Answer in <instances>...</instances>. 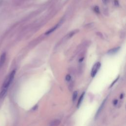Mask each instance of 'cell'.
Here are the masks:
<instances>
[{
	"label": "cell",
	"instance_id": "5b68a950",
	"mask_svg": "<svg viewBox=\"0 0 126 126\" xmlns=\"http://www.w3.org/2000/svg\"><path fill=\"white\" fill-rule=\"evenodd\" d=\"M119 49H120V47H117L115 48H113V49H112L108 51V52L107 53H108V54H114L117 53L119 51Z\"/></svg>",
	"mask_w": 126,
	"mask_h": 126
},
{
	"label": "cell",
	"instance_id": "ba28073f",
	"mask_svg": "<svg viewBox=\"0 0 126 126\" xmlns=\"http://www.w3.org/2000/svg\"><path fill=\"white\" fill-rule=\"evenodd\" d=\"M77 95H78V93H77V91H75L73 93V95H72V100H73V101H74L76 100V99L77 98Z\"/></svg>",
	"mask_w": 126,
	"mask_h": 126
},
{
	"label": "cell",
	"instance_id": "6da1fadb",
	"mask_svg": "<svg viewBox=\"0 0 126 126\" xmlns=\"http://www.w3.org/2000/svg\"><path fill=\"white\" fill-rule=\"evenodd\" d=\"M15 72H16L15 69H14L13 70H12V72L10 73V74H9V75L6 77V78L4 80L3 85L2 86V89L0 93V98H2L5 96L9 85H10V84L11 83V82H12L14 79Z\"/></svg>",
	"mask_w": 126,
	"mask_h": 126
},
{
	"label": "cell",
	"instance_id": "52a82bcc",
	"mask_svg": "<svg viewBox=\"0 0 126 126\" xmlns=\"http://www.w3.org/2000/svg\"><path fill=\"white\" fill-rule=\"evenodd\" d=\"M58 26V25H56L54 27H53L52 29H51L50 30H49V31H48L47 32H46L45 34L46 35H48V34H50V33H51L52 32H53L55 30H56V29L57 28Z\"/></svg>",
	"mask_w": 126,
	"mask_h": 126
},
{
	"label": "cell",
	"instance_id": "8992f818",
	"mask_svg": "<svg viewBox=\"0 0 126 126\" xmlns=\"http://www.w3.org/2000/svg\"><path fill=\"white\" fill-rule=\"evenodd\" d=\"M84 94H85V92H83V93L81 95V96H80V97H79V100H78V103H77V107H78L80 106V104L81 103V102H82V100H83V99Z\"/></svg>",
	"mask_w": 126,
	"mask_h": 126
},
{
	"label": "cell",
	"instance_id": "4fadbf2b",
	"mask_svg": "<svg viewBox=\"0 0 126 126\" xmlns=\"http://www.w3.org/2000/svg\"><path fill=\"white\" fill-rule=\"evenodd\" d=\"M102 0L103 2L104 3H105V4H106L107 2V1H108V0Z\"/></svg>",
	"mask_w": 126,
	"mask_h": 126
},
{
	"label": "cell",
	"instance_id": "7c38bea8",
	"mask_svg": "<svg viewBox=\"0 0 126 126\" xmlns=\"http://www.w3.org/2000/svg\"><path fill=\"white\" fill-rule=\"evenodd\" d=\"M118 78H119V77H118V78H117V79H116V80H115V81H114L113 82V83H112V85H111L110 87H112V86H113V85H114V84L115 83V82H116L117 81V80L118 79Z\"/></svg>",
	"mask_w": 126,
	"mask_h": 126
},
{
	"label": "cell",
	"instance_id": "9a60e30c",
	"mask_svg": "<svg viewBox=\"0 0 126 126\" xmlns=\"http://www.w3.org/2000/svg\"><path fill=\"white\" fill-rule=\"evenodd\" d=\"M123 96H124V94H121V96H120V98L122 99L123 98Z\"/></svg>",
	"mask_w": 126,
	"mask_h": 126
},
{
	"label": "cell",
	"instance_id": "5bb4252c",
	"mask_svg": "<svg viewBox=\"0 0 126 126\" xmlns=\"http://www.w3.org/2000/svg\"><path fill=\"white\" fill-rule=\"evenodd\" d=\"M83 59H84V58H81V59L79 60V62H81L82 61H83Z\"/></svg>",
	"mask_w": 126,
	"mask_h": 126
},
{
	"label": "cell",
	"instance_id": "277c9868",
	"mask_svg": "<svg viewBox=\"0 0 126 126\" xmlns=\"http://www.w3.org/2000/svg\"><path fill=\"white\" fill-rule=\"evenodd\" d=\"M6 58V53H3L0 57V68L2 66Z\"/></svg>",
	"mask_w": 126,
	"mask_h": 126
},
{
	"label": "cell",
	"instance_id": "8fae6325",
	"mask_svg": "<svg viewBox=\"0 0 126 126\" xmlns=\"http://www.w3.org/2000/svg\"><path fill=\"white\" fill-rule=\"evenodd\" d=\"M118 100L117 99H115L114 101H113V104L114 105H116L117 104V103H118Z\"/></svg>",
	"mask_w": 126,
	"mask_h": 126
},
{
	"label": "cell",
	"instance_id": "30bf717a",
	"mask_svg": "<svg viewBox=\"0 0 126 126\" xmlns=\"http://www.w3.org/2000/svg\"><path fill=\"white\" fill-rule=\"evenodd\" d=\"M94 11L96 13H99V8H98V7L97 6H95V7H94Z\"/></svg>",
	"mask_w": 126,
	"mask_h": 126
},
{
	"label": "cell",
	"instance_id": "9c48e42d",
	"mask_svg": "<svg viewBox=\"0 0 126 126\" xmlns=\"http://www.w3.org/2000/svg\"><path fill=\"white\" fill-rule=\"evenodd\" d=\"M71 79V76L69 74H67L65 76V80L67 81H70Z\"/></svg>",
	"mask_w": 126,
	"mask_h": 126
},
{
	"label": "cell",
	"instance_id": "7a4b0ae2",
	"mask_svg": "<svg viewBox=\"0 0 126 126\" xmlns=\"http://www.w3.org/2000/svg\"><path fill=\"white\" fill-rule=\"evenodd\" d=\"M100 67V63L99 62H97L94 64V65L93 66L92 69L91 73V75L92 77H94L95 76L98 69H99Z\"/></svg>",
	"mask_w": 126,
	"mask_h": 126
},
{
	"label": "cell",
	"instance_id": "3957f363",
	"mask_svg": "<svg viewBox=\"0 0 126 126\" xmlns=\"http://www.w3.org/2000/svg\"><path fill=\"white\" fill-rule=\"evenodd\" d=\"M106 100H107V98H106L103 101V102H102V103H101V104L100 105V107H99L98 110L97 111V112H96V115H95V118H96L97 117V116L99 115V114H100L101 111L102 110V108H103V106H104V104H105V103Z\"/></svg>",
	"mask_w": 126,
	"mask_h": 126
}]
</instances>
